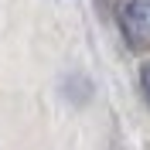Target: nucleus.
Returning <instances> with one entry per match:
<instances>
[{"instance_id":"obj_2","label":"nucleus","mask_w":150,"mask_h":150,"mask_svg":"<svg viewBox=\"0 0 150 150\" xmlns=\"http://www.w3.org/2000/svg\"><path fill=\"white\" fill-rule=\"evenodd\" d=\"M140 79H143V96H147V103H150V62H147V65H143Z\"/></svg>"},{"instance_id":"obj_1","label":"nucleus","mask_w":150,"mask_h":150,"mask_svg":"<svg viewBox=\"0 0 150 150\" xmlns=\"http://www.w3.org/2000/svg\"><path fill=\"white\" fill-rule=\"evenodd\" d=\"M120 28L130 45L150 41V0H120Z\"/></svg>"}]
</instances>
